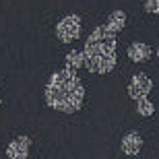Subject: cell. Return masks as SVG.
<instances>
[{"label":"cell","instance_id":"8992f818","mask_svg":"<svg viewBox=\"0 0 159 159\" xmlns=\"http://www.w3.org/2000/svg\"><path fill=\"white\" fill-rule=\"evenodd\" d=\"M120 149H122L124 155H139L143 149V139L141 134H136V132H128V134L122 139L120 143Z\"/></svg>","mask_w":159,"mask_h":159},{"label":"cell","instance_id":"52a82bcc","mask_svg":"<svg viewBox=\"0 0 159 159\" xmlns=\"http://www.w3.org/2000/svg\"><path fill=\"white\" fill-rule=\"evenodd\" d=\"M128 56L130 60H134V62H143V60H147L151 56V48L147 43H143V41H136L132 46L128 48Z\"/></svg>","mask_w":159,"mask_h":159},{"label":"cell","instance_id":"8fae6325","mask_svg":"<svg viewBox=\"0 0 159 159\" xmlns=\"http://www.w3.org/2000/svg\"><path fill=\"white\" fill-rule=\"evenodd\" d=\"M145 11L159 15V0H145Z\"/></svg>","mask_w":159,"mask_h":159},{"label":"cell","instance_id":"30bf717a","mask_svg":"<svg viewBox=\"0 0 159 159\" xmlns=\"http://www.w3.org/2000/svg\"><path fill=\"white\" fill-rule=\"evenodd\" d=\"M136 112L141 114V116H153V112H155V106H153V101L149 99V97H143V99H136Z\"/></svg>","mask_w":159,"mask_h":159},{"label":"cell","instance_id":"3957f363","mask_svg":"<svg viewBox=\"0 0 159 159\" xmlns=\"http://www.w3.org/2000/svg\"><path fill=\"white\" fill-rule=\"evenodd\" d=\"M79 33H81V19L77 15H68L56 25V35L64 43H70L72 39H77Z\"/></svg>","mask_w":159,"mask_h":159},{"label":"cell","instance_id":"7c38bea8","mask_svg":"<svg viewBox=\"0 0 159 159\" xmlns=\"http://www.w3.org/2000/svg\"><path fill=\"white\" fill-rule=\"evenodd\" d=\"M157 56H159V48H157Z\"/></svg>","mask_w":159,"mask_h":159},{"label":"cell","instance_id":"277c9868","mask_svg":"<svg viewBox=\"0 0 159 159\" xmlns=\"http://www.w3.org/2000/svg\"><path fill=\"white\" fill-rule=\"evenodd\" d=\"M151 89H153V81H151V79H149L147 75L139 72V75H134V77L130 79L128 95L136 101V99H143V97H149Z\"/></svg>","mask_w":159,"mask_h":159},{"label":"cell","instance_id":"ba28073f","mask_svg":"<svg viewBox=\"0 0 159 159\" xmlns=\"http://www.w3.org/2000/svg\"><path fill=\"white\" fill-rule=\"evenodd\" d=\"M124 23H126V15H124V11H114L110 17H107V21H106V27L112 33H116L118 35L120 31L124 29Z\"/></svg>","mask_w":159,"mask_h":159},{"label":"cell","instance_id":"5b68a950","mask_svg":"<svg viewBox=\"0 0 159 159\" xmlns=\"http://www.w3.org/2000/svg\"><path fill=\"white\" fill-rule=\"evenodd\" d=\"M29 147H31V141L29 136H17L8 143L6 147V157L8 159H27L29 157Z\"/></svg>","mask_w":159,"mask_h":159},{"label":"cell","instance_id":"7a4b0ae2","mask_svg":"<svg viewBox=\"0 0 159 159\" xmlns=\"http://www.w3.org/2000/svg\"><path fill=\"white\" fill-rule=\"evenodd\" d=\"M83 64L87 70L106 75L116 64V33L101 25L85 41V52H83Z\"/></svg>","mask_w":159,"mask_h":159},{"label":"cell","instance_id":"4fadbf2b","mask_svg":"<svg viewBox=\"0 0 159 159\" xmlns=\"http://www.w3.org/2000/svg\"><path fill=\"white\" fill-rule=\"evenodd\" d=\"M0 101H2V95H0Z\"/></svg>","mask_w":159,"mask_h":159},{"label":"cell","instance_id":"9c48e42d","mask_svg":"<svg viewBox=\"0 0 159 159\" xmlns=\"http://www.w3.org/2000/svg\"><path fill=\"white\" fill-rule=\"evenodd\" d=\"M83 64V54L77 52V50H72V52L66 54V68H70V70H77V68H81Z\"/></svg>","mask_w":159,"mask_h":159},{"label":"cell","instance_id":"6da1fadb","mask_svg":"<svg viewBox=\"0 0 159 159\" xmlns=\"http://www.w3.org/2000/svg\"><path fill=\"white\" fill-rule=\"evenodd\" d=\"M85 99V87L77 72L70 68L54 72L46 85V103L58 112L75 114L81 110Z\"/></svg>","mask_w":159,"mask_h":159}]
</instances>
